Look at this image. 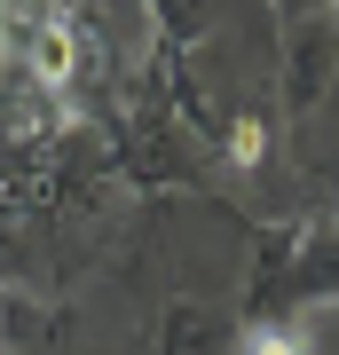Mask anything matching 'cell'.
<instances>
[{"instance_id": "8", "label": "cell", "mask_w": 339, "mask_h": 355, "mask_svg": "<svg viewBox=\"0 0 339 355\" xmlns=\"http://www.w3.org/2000/svg\"><path fill=\"white\" fill-rule=\"evenodd\" d=\"M292 8H308V0H284V16H292Z\"/></svg>"}, {"instance_id": "2", "label": "cell", "mask_w": 339, "mask_h": 355, "mask_svg": "<svg viewBox=\"0 0 339 355\" xmlns=\"http://www.w3.org/2000/svg\"><path fill=\"white\" fill-rule=\"evenodd\" d=\"M339 87V0H308V8L284 16L277 40V95L284 119H315Z\"/></svg>"}, {"instance_id": "3", "label": "cell", "mask_w": 339, "mask_h": 355, "mask_svg": "<svg viewBox=\"0 0 339 355\" xmlns=\"http://www.w3.org/2000/svg\"><path fill=\"white\" fill-rule=\"evenodd\" d=\"M221 347V316L198 300H166L158 316V355H214Z\"/></svg>"}, {"instance_id": "7", "label": "cell", "mask_w": 339, "mask_h": 355, "mask_svg": "<svg viewBox=\"0 0 339 355\" xmlns=\"http://www.w3.org/2000/svg\"><path fill=\"white\" fill-rule=\"evenodd\" d=\"M324 190H331V214H339V150H331V174H324Z\"/></svg>"}, {"instance_id": "4", "label": "cell", "mask_w": 339, "mask_h": 355, "mask_svg": "<svg viewBox=\"0 0 339 355\" xmlns=\"http://www.w3.org/2000/svg\"><path fill=\"white\" fill-rule=\"evenodd\" d=\"M55 16H63V0H0V55H16V40L55 24Z\"/></svg>"}, {"instance_id": "5", "label": "cell", "mask_w": 339, "mask_h": 355, "mask_svg": "<svg viewBox=\"0 0 339 355\" xmlns=\"http://www.w3.org/2000/svg\"><path fill=\"white\" fill-rule=\"evenodd\" d=\"M221 150H229V166H261V119L237 111V119L221 127Z\"/></svg>"}, {"instance_id": "6", "label": "cell", "mask_w": 339, "mask_h": 355, "mask_svg": "<svg viewBox=\"0 0 339 355\" xmlns=\"http://www.w3.org/2000/svg\"><path fill=\"white\" fill-rule=\"evenodd\" d=\"M245 355H308V347H300V331H292V324H268V331H252Z\"/></svg>"}, {"instance_id": "1", "label": "cell", "mask_w": 339, "mask_h": 355, "mask_svg": "<svg viewBox=\"0 0 339 355\" xmlns=\"http://www.w3.org/2000/svg\"><path fill=\"white\" fill-rule=\"evenodd\" d=\"M339 300V214H300V221H268L252 237L245 261V324H300L308 308Z\"/></svg>"}]
</instances>
